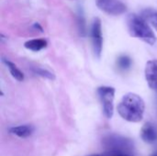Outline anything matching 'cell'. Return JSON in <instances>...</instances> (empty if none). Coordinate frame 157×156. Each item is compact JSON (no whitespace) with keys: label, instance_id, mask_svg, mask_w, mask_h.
Segmentation results:
<instances>
[{"label":"cell","instance_id":"obj_1","mask_svg":"<svg viewBox=\"0 0 157 156\" xmlns=\"http://www.w3.org/2000/svg\"><path fill=\"white\" fill-rule=\"evenodd\" d=\"M120 116L130 122H140L144 114L145 104L144 99L134 93L125 95L118 105Z\"/></svg>","mask_w":157,"mask_h":156},{"label":"cell","instance_id":"obj_2","mask_svg":"<svg viewBox=\"0 0 157 156\" xmlns=\"http://www.w3.org/2000/svg\"><path fill=\"white\" fill-rule=\"evenodd\" d=\"M147 23L148 22L142 16L136 14H130L127 17V27L130 34L132 37L153 45L156 41V37Z\"/></svg>","mask_w":157,"mask_h":156},{"label":"cell","instance_id":"obj_3","mask_svg":"<svg viewBox=\"0 0 157 156\" xmlns=\"http://www.w3.org/2000/svg\"><path fill=\"white\" fill-rule=\"evenodd\" d=\"M98 94L102 104L104 115L107 119H111L114 112L115 89L111 86H100L98 88Z\"/></svg>","mask_w":157,"mask_h":156},{"label":"cell","instance_id":"obj_4","mask_svg":"<svg viewBox=\"0 0 157 156\" xmlns=\"http://www.w3.org/2000/svg\"><path fill=\"white\" fill-rule=\"evenodd\" d=\"M91 39L93 44V50L95 55L99 58L101 56L103 49V36H102V25L101 20L98 17L94 18L91 26Z\"/></svg>","mask_w":157,"mask_h":156},{"label":"cell","instance_id":"obj_5","mask_svg":"<svg viewBox=\"0 0 157 156\" xmlns=\"http://www.w3.org/2000/svg\"><path fill=\"white\" fill-rule=\"evenodd\" d=\"M98 7L105 13L112 16H118L125 13L127 6L120 0H97Z\"/></svg>","mask_w":157,"mask_h":156},{"label":"cell","instance_id":"obj_6","mask_svg":"<svg viewBox=\"0 0 157 156\" xmlns=\"http://www.w3.org/2000/svg\"><path fill=\"white\" fill-rule=\"evenodd\" d=\"M144 74L150 88L157 91V60H151L146 63Z\"/></svg>","mask_w":157,"mask_h":156},{"label":"cell","instance_id":"obj_7","mask_svg":"<svg viewBox=\"0 0 157 156\" xmlns=\"http://www.w3.org/2000/svg\"><path fill=\"white\" fill-rule=\"evenodd\" d=\"M141 137L146 143H153L157 140V131L151 122H146L141 131Z\"/></svg>","mask_w":157,"mask_h":156},{"label":"cell","instance_id":"obj_8","mask_svg":"<svg viewBox=\"0 0 157 156\" xmlns=\"http://www.w3.org/2000/svg\"><path fill=\"white\" fill-rule=\"evenodd\" d=\"M34 131V128L31 125H20L9 129V132L19 137V138H28Z\"/></svg>","mask_w":157,"mask_h":156},{"label":"cell","instance_id":"obj_9","mask_svg":"<svg viewBox=\"0 0 157 156\" xmlns=\"http://www.w3.org/2000/svg\"><path fill=\"white\" fill-rule=\"evenodd\" d=\"M24 47L32 51H40L47 47V41L44 39H33L27 40L24 43Z\"/></svg>","mask_w":157,"mask_h":156},{"label":"cell","instance_id":"obj_10","mask_svg":"<svg viewBox=\"0 0 157 156\" xmlns=\"http://www.w3.org/2000/svg\"><path fill=\"white\" fill-rule=\"evenodd\" d=\"M2 62L6 64V66L7 67V69L9 70L11 75L18 82H21L24 80V74L17 67V65L15 63H13L12 62H10L9 60H6V59H2Z\"/></svg>","mask_w":157,"mask_h":156},{"label":"cell","instance_id":"obj_11","mask_svg":"<svg viewBox=\"0 0 157 156\" xmlns=\"http://www.w3.org/2000/svg\"><path fill=\"white\" fill-rule=\"evenodd\" d=\"M142 17L149 23L151 24L157 30V11L153 8H146L143 10Z\"/></svg>","mask_w":157,"mask_h":156},{"label":"cell","instance_id":"obj_12","mask_svg":"<svg viewBox=\"0 0 157 156\" xmlns=\"http://www.w3.org/2000/svg\"><path fill=\"white\" fill-rule=\"evenodd\" d=\"M117 64H118L119 69H121L122 71H125V70H128L131 67V65H132V60L127 55H121V56H120L118 58Z\"/></svg>","mask_w":157,"mask_h":156},{"label":"cell","instance_id":"obj_13","mask_svg":"<svg viewBox=\"0 0 157 156\" xmlns=\"http://www.w3.org/2000/svg\"><path fill=\"white\" fill-rule=\"evenodd\" d=\"M32 72L35 74H38L41 77H45V78H48V79H51V80H53L55 78L54 74L46 70V69H43V68H40V67H33L32 68Z\"/></svg>","mask_w":157,"mask_h":156},{"label":"cell","instance_id":"obj_14","mask_svg":"<svg viewBox=\"0 0 157 156\" xmlns=\"http://www.w3.org/2000/svg\"><path fill=\"white\" fill-rule=\"evenodd\" d=\"M85 17L83 16V14L81 12H79L78 14V25H79V29L80 31L83 33V35L86 32V23H85Z\"/></svg>","mask_w":157,"mask_h":156},{"label":"cell","instance_id":"obj_15","mask_svg":"<svg viewBox=\"0 0 157 156\" xmlns=\"http://www.w3.org/2000/svg\"><path fill=\"white\" fill-rule=\"evenodd\" d=\"M33 28H34L35 29H39L40 32H43V29H42L41 26H40L39 23H34V24H33Z\"/></svg>","mask_w":157,"mask_h":156},{"label":"cell","instance_id":"obj_16","mask_svg":"<svg viewBox=\"0 0 157 156\" xmlns=\"http://www.w3.org/2000/svg\"><path fill=\"white\" fill-rule=\"evenodd\" d=\"M113 156H131V155H128V154H116V155H113Z\"/></svg>","mask_w":157,"mask_h":156},{"label":"cell","instance_id":"obj_17","mask_svg":"<svg viewBox=\"0 0 157 156\" xmlns=\"http://www.w3.org/2000/svg\"><path fill=\"white\" fill-rule=\"evenodd\" d=\"M150 156H157V153L156 154H151Z\"/></svg>","mask_w":157,"mask_h":156}]
</instances>
